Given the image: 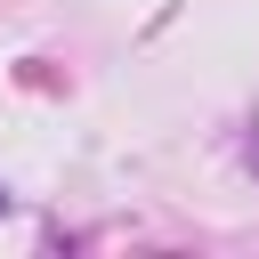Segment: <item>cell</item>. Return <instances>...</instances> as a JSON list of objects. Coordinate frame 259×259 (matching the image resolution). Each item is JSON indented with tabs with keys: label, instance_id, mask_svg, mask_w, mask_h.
Returning a JSON list of instances; mask_svg holds the SVG:
<instances>
[{
	"label": "cell",
	"instance_id": "1",
	"mask_svg": "<svg viewBox=\"0 0 259 259\" xmlns=\"http://www.w3.org/2000/svg\"><path fill=\"white\" fill-rule=\"evenodd\" d=\"M0 210H8V186H0Z\"/></svg>",
	"mask_w": 259,
	"mask_h": 259
}]
</instances>
